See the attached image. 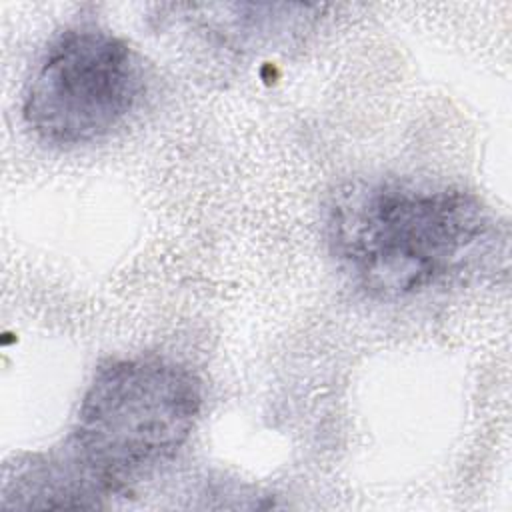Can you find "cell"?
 Masks as SVG:
<instances>
[{
    "label": "cell",
    "instance_id": "cell-2",
    "mask_svg": "<svg viewBox=\"0 0 512 512\" xmlns=\"http://www.w3.org/2000/svg\"><path fill=\"white\" fill-rule=\"evenodd\" d=\"M202 408L198 378L162 358H120L98 366L82 396L66 454L102 494L172 458Z\"/></svg>",
    "mask_w": 512,
    "mask_h": 512
},
{
    "label": "cell",
    "instance_id": "cell-1",
    "mask_svg": "<svg viewBox=\"0 0 512 512\" xmlns=\"http://www.w3.org/2000/svg\"><path fill=\"white\" fill-rule=\"evenodd\" d=\"M332 254L376 298H402L486 270L500 228L472 194L388 180L348 182L328 204Z\"/></svg>",
    "mask_w": 512,
    "mask_h": 512
},
{
    "label": "cell",
    "instance_id": "cell-3",
    "mask_svg": "<svg viewBox=\"0 0 512 512\" xmlns=\"http://www.w3.org/2000/svg\"><path fill=\"white\" fill-rule=\"evenodd\" d=\"M142 88V64L130 44L106 30L80 26L46 50L28 82L22 116L44 142L86 144L116 128Z\"/></svg>",
    "mask_w": 512,
    "mask_h": 512
}]
</instances>
